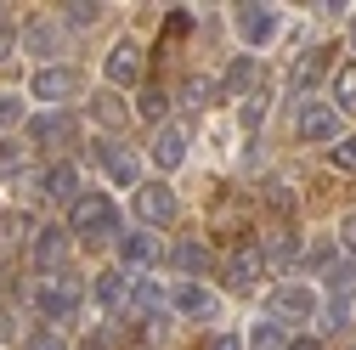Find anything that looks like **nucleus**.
I'll list each match as a JSON object with an SVG mask.
<instances>
[{
    "label": "nucleus",
    "mask_w": 356,
    "mask_h": 350,
    "mask_svg": "<svg viewBox=\"0 0 356 350\" xmlns=\"http://www.w3.org/2000/svg\"><path fill=\"white\" fill-rule=\"evenodd\" d=\"M68 232H74L79 243L124 238V232H119V215H113V198H102V192H79V203L68 209Z\"/></svg>",
    "instance_id": "nucleus-1"
},
{
    "label": "nucleus",
    "mask_w": 356,
    "mask_h": 350,
    "mask_svg": "<svg viewBox=\"0 0 356 350\" xmlns=\"http://www.w3.org/2000/svg\"><path fill=\"white\" fill-rule=\"evenodd\" d=\"M34 305H40V317L46 322H74V311H79V288H74V277L63 272V277H46L34 288Z\"/></svg>",
    "instance_id": "nucleus-2"
},
{
    "label": "nucleus",
    "mask_w": 356,
    "mask_h": 350,
    "mask_svg": "<svg viewBox=\"0 0 356 350\" xmlns=\"http://www.w3.org/2000/svg\"><path fill=\"white\" fill-rule=\"evenodd\" d=\"M260 266H266V254H260L254 243H243V249L227 254V266H220V283H227L232 294H249V288L260 283Z\"/></svg>",
    "instance_id": "nucleus-3"
},
{
    "label": "nucleus",
    "mask_w": 356,
    "mask_h": 350,
    "mask_svg": "<svg viewBox=\"0 0 356 350\" xmlns=\"http://www.w3.org/2000/svg\"><path fill=\"white\" fill-rule=\"evenodd\" d=\"M238 12V34H243V46H266V40L277 34L283 12L277 6H266V0H254V6H232Z\"/></svg>",
    "instance_id": "nucleus-4"
},
{
    "label": "nucleus",
    "mask_w": 356,
    "mask_h": 350,
    "mask_svg": "<svg viewBox=\"0 0 356 350\" xmlns=\"http://www.w3.org/2000/svg\"><path fill=\"white\" fill-rule=\"evenodd\" d=\"M102 74H108V91L136 85L142 79V46H136V40H119V46L108 51V62H102Z\"/></svg>",
    "instance_id": "nucleus-5"
},
{
    "label": "nucleus",
    "mask_w": 356,
    "mask_h": 350,
    "mask_svg": "<svg viewBox=\"0 0 356 350\" xmlns=\"http://www.w3.org/2000/svg\"><path fill=\"white\" fill-rule=\"evenodd\" d=\"M294 130H300V142H334L339 136V108L334 102H305Z\"/></svg>",
    "instance_id": "nucleus-6"
},
{
    "label": "nucleus",
    "mask_w": 356,
    "mask_h": 350,
    "mask_svg": "<svg viewBox=\"0 0 356 350\" xmlns=\"http://www.w3.org/2000/svg\"><path fill=\"white\" fill-rule=\"evenodd\" d=\"M34 266L46 272V277H63V266H68V226L34 232Z\"/></svg>",
    "instance_id": "nucleus-7"
},
{
    "label": "nucleus",
    "mask_w": 356,
    "mask_h": 350,
    "mask_svg": "<svg viewBox=\"0 0 356 350\" xmlns=\"http://www.w3.org/2000/svg\"><path fill=\"white\" fill-rule=\"evenodd\" d=\"M175 209H181V203H175V192H170L164 181H147V187L136 192V215H142L147 226H170Z\"/></svg>",
    "instance_id": "nucleus-8"
},
{
    "label": "nucleus",
    "mask_w": 356,
    "mask_h": 350,
    "mask_svg": "<svg viewBox=\"0 0 356 350\" xmlns=\"http://www.w3.org/2000/svg\"><path fill=\"white\" fill-rule=\"evenodd\" d=\"M29 142L34 147H68L74 142V119L68 113H34L29 119Z\"/></svg>",
    "instance_id": "nucleus-9"
},
{
    "label": "nucleus",
    "mask_w": 356,
    "mask_h": 350,
    "mask_svg": "<svg viewBox=\"0 0 356 350\" xmlns=\"http://www.w3.org/2000/svg\"><path fill=\"white\" fill-rule=\"evenodd\" d=\"M272 311L289 317V322H311V311H317V294H311L305 283H283V288L272 294Z\"/></svg>",
    "instance_id": "nucleus-10"
},
{
    "label": "nucleus",
    "mask_w": 356,
    "mask_h": 350,
    "mask_svg": "<svg viewBox=\"0 0 356 350\" xmlns=\"http://www.w3.org/2000/svg\"><path fill=\"white\" fill-rule=\"evenodd\" d=\"M97 299L108 305V311H124V305L136 299V283H130V272H124V266H108V272L97 277Z\"/></svg>",
    "instance_id": "nucleus-11"
},
{
    "label": "nucleus",
    "mask_w": 356,
    "mask_h": 350,
    "mask_svg": "<svg viewBox=\"0 0 356 350\" xmlns=\"http://www.w3.org/2000/svg\"><path fill=\"white\" fill-rule=\"evenodd\" d=\"M175 311H181L187 322H209L220 305H215V294H209V288H198V283H175Z\"/></svg>",
    "instance_id": "nucleus-12"
},
{
    "label": "nucleus",
    "mask_w": 356,
    "mask_h": 350,
    "mask_svg": "<svg viewBox=\"0 0 356 350\" xmlns=\"http://www.w3.org/2000/svg\"><path fill=\"white\" fill-rule=\"evenodd\" d=\"M119 254H124V266L147 272V266H159V254H164V249H159V238L142 226V232H124V238H119Z\"/></svg>",
    "instance_id": "nucleus-13"
},
{
    "label": "nucleus",
    "mask_w": 356,
    "mask_h": 350,
    "mask_svg": "<svg viewBox=\"0 0 356 350\" xmlns=\"http://www.w3.org/2000/svg\"><path fill=\"white\" fill-rule=\"evenodd\" d=\"M40 187H46V198H57V203H79V169L74 164H51L46 175H40Z\"/></svg>",
    "instance_id": "nucleus-14"
},
{
    "label": "nucleus",
    "mask_w": 356,
    "mask_h": 350,
    "mask_svg": "<svg viewBox=\"0 0 356 350\" xmlns=\"http://www.w3.org/2000/svg\"><path fill=\"white\" fill-rule=\"evenodd\" d=\"M29 91H34V102H63V97H74V68H40Z\"/></svg>",
    "instance_id": "nucleus-15"
},
{
    "label": "nucleus",
    "mask_w": 356,
    "mask_h": 350,
    "mask_svg": "<svg viewBox=\"0 0 356 350\" xmlns=\"http://www.w3.org/2000/svg\"><path fill=\"white\" fill-rule=\"evenodd\" d=\"M102 169H108V181H113V187H136V175H142L136 158H130L119 142H102Z\"/></svg>",
    "instance_id": "nucleus-16"
},
{
    "label": "nucleus",
    "mask_w": 356,
    "mask_h": 350,
    "mask_svg": "<svg viewBox=\"0 0 356 350\" xmlns=\"http://www.w3.org/2000/svg\"><path fill=\"white\" fill-rule=\"evenodd\" d=\"M153 158H159V169H175V164L187 158V130L181 124H164L159 142H153Z\"/></svg>",
    "instance_id": "nucleus-17"
},
{
    "label": "nucleus",
    "mask_w": 356,
    "mask_h": 350,
    "mask_svg": "<svg viewBox=\"0 0 356 350\" xmlns=\"http://www.w3.org/2000/svg\"><path fill=\"white\" fill-rule=\"evenodd\" d=\"M323 74H328V51H305V57H300V68L289 74V91H294V97H305V85H311V79H323Z\"/></svg>",
    "instance_id": "nucleus-18"
},
{
    "label": "nucleus",
    "mask_w": 356,
    "mask_h": 350,
    "mask_svg": "<svg viewBox=\"0 0 356 350\" xmlns=\"http://www.w3.org/2000/svg\"><path fill=\"white\" fill-rule=\"evenodd\" d=\"M130 311H136V317H164V294L153 288V283H136V299H130Z\"/></svg>",
    "instance_id": "nucleus-19"
},
{
    "label": "nucleus",
    "mask_w": 356,
    "mask_h": 350,
    "mask_svg": "<svg viewBox=\"0 0 356 350\" xmlns=\"http://www.w3.org/2000/svg\"><path fill=\"white\" fill-rule=\"evenodd\" d=\"M334 108H356V62L334 68Z\"/></svg>",
    "instance_id": "nucleus-20"
},
{
    "label": "nucleus",
    "mask_w": 356,
    "mask_h": 350,
    "mask_svg": "<svg viewBox=\"0 0 356 350\" xmlns=\"http://www.w3.org/2000/svg\"><path fill=\"white\" fill-rule=\"evenodd\" d=\"M249 350H289V344H283V328H277V322H254V328H249Z\"/></svg>",
    "instance_id": "nucleus-21"
},
{
    "label": "nucleus",
    "mask_w": 356,
    "mask_h": 350,
    "mask_svg": "<svg viewBox=\"0 0 356 350\" xmlns=\"http://www.w3.org/2000/svg\"><path fill=\"white\" fill-rule=\"evenodd\" d=\"M249 85H254V57H238V62L227 68V91L238 97V91H249Z\"/></svg>",
    "instance_id": "nucleus-22"
},
{
    "label": "nucleus",
    "mask_w": 356,
    "mask_h": 350,
    "mask_svg": "<svg viewBox=\"0 0 356 350\" xmlns=\"http://www.w3.org/2000/svg\"><path fill=\"white\" fill-rule=\"evenodd\" d=\"M175 266H181V272H204L209 266V249L204 243H181V249H175Z\"/></svg>",
    "instance_id": "nucleus-23"
},
{
    "label": "nucleus",
    "mask_w": 356,
    "mask_h": 350,
    "mask_svg": "<svg viewBox=\"0 0 356 350\" xmlns=\"http://www.w3.org/2000/svg\"><path fill=\"white\" fill-rule=\"evenodd\" d=\"M102 17V6H97V0H79V6H63V23H74V28H91Z\"/></svg>",
    "instance_id": "nucleus-24"
},
{
    "label": "nucleus",
    "mask_w": 356,
    "mask_h": 350,
    "mask_svg": "<svg viewBox=\"0 0 356 350\" xmlns=\"http://www.w3.org/2000/svg\"><path fill=\"white\" fill-rule=\"evenodd\" d=\"M91 113H97L102 124H119V119H124V102H119V91H102V97L91 102Z\"/></svg>",
    "instance_id": "nucleus-25"
},
{
    "label": "nucleus",
    "mask_w": 356,
    "mask_h": 350,
    "mask_svg": "<svg viewBox=\"0 0 356 350\" xmlns=\"http://www.w3.org/2000/svg\"><path fill=\"white\" fill-rule=\"evenodd\" d=\"M260 254H266V260H272V266H289V254H300V243H294L289 232H277V238H272V243H266Z\"/></svg>",
    "instance_id": "nucleus-26"
},
{
    "label": "nucleus",
    "mask_w": 356,
    "mask_h": 350,
    "mask_svg": "<svg viewBox=\"0 0 356 350\" xmlns=\"http://www.w3.org/2000/svg\"><path fill=\"white\" fill-rule=\"evenodd\" d=\"M164 113H170V97H164V91H147V97H142V119L164 130Z\"/></svg>",
    "instance_id": "nucleus-27"
},
{
    "label": "nucleus",
    "mask_w": 356,
    "mask_h": 350,
    "mask_svg": "<svg viewBox=\"0 0 356 350\" xmlns=\"http://www.w3.org/2000/svg\"><path fill=\"white\" fill-rule=\"evenodd\" d=\"M17 169H23V147L0 142V181H6V175H17Z\"/></svg>",
    "instance_id": "nucleus-28"
},
{
    "label": "nucleus",
    "mask_w": 356,
    "mask_h": 350,
    "mask_svg": "<svg viewBox=\"0 0 356 350\" xmlns=\"http://www.w3.org/2000/svg\"><path fill=\"white\" fill-rule=\"evenodd\" d=\"M209 97H215L209 79H187V108H209Z\"/></svg>",
    "instance_id": "nucleus-29"
},
{
    "label": "nucleus",
    "mask_w": 356,
    "mask_h": 350,
    "mask_svg": "<svg viewBox=\"0 0 356 350\" xmlns=\"http://www.w3.org/2000/svg\"><path fill=\"white\" fill-rule=\"evenodd\" d=\"M328 158H334L339 169H356V136H345L339 147H328Z\"/></svg>",
    "instance_id": "nucleus-30"
},
{
    "label": "nucleus",
    "mask_w": 356,
    "mask_h": 350,
    "mask_svg": "<svg viewBox=\"0 0 356 350\" xmlns=\"http://www.w3.org/2000/svg\"><path fill=\"white\" fill-rule=\"evenodd\" d=\"M23 350H68V344H63L51 328H40V333H29V344H23Z\"/></svg>",
    "instance_id": "nucleus-31"
},
{
    "label": "nucleus",
    "mask_w": 356,
    "mask_h": 350,
    "mask_svg": "<svg viewBox=\"0 0 356 350\" xmlns=\"http://www.w3.org/2000/svg\"><path fill=\"white\" fill-rule=\"evenodd\" d=\"M23 119V97H0V124H17Z\"/></svg>",
    "instance_id": "nucleus-32"
},
{
    "label": "nucleus",
    "mask_w": 356,
    "mask_h": 350,
    "mask_svg": "<svg viewBox=\"0 0 356 350\" xmlns=\"http://www.w3.org/2000/svg\"><path fill=\"white\" fill-rule=\"evenodd\" d=\"M12 46H17V34H12V28H0V62H12Z\"/></svg>",
    "instance_id": "nucleus-33"
},
{
    "label": "nucleus",
    "mask_w": 356,
    "mask_h": 350,
    "mask_svg": "<svg viewBox=\"0 0 356 350\" xmlns=\"http://www.w3.org/2000/svg\"><path fill=\"white\" fill-rule=\"evenodd\" d=\"M209 350H243V339H238V333H220V339H215Z\"/></svg>",
    "instance_id": "nucleus-34"
},
{
    "label": "nucleus",
    "mask_w": 356,
    "mask_h": 350,
    "mask_svg": "<svg viewBox=\"0 0 356 350\" xmlns=\"http://www.w3.org/2000/svg\"><path fill=\"white\" fill-rule=\"evenodd\" d=\"M289 350H323V344H317V339H294Z\"/></svg>",
    "instance_id": "nucleus-35"
},
{
    "label": "nucleus",
    "mask_w": 356,
    "mask_h": 350,
    "mask_svg": "<svg viewBox=\"0 0 356 350\" xmlns=\"http://www.w3.org/2000/svg\"><path fill=\"white\" fill-rule=\"evenodd\" d=\"M350 46H356V28H350Z\"/></svg>",
    "instance_id": "nucleus-36"
},
{
    "label": "nucleus",
    "mask_w": 356,
    "mask_h": 350,
    "mask_svg": "<svg viewBox=\"0 0 356 350\" xmlns=\"http://www.w3.org/2000/svg\"><path fill=\"white\" fill-rule=\"evenodd\" d=\"M0 12H6V6H0Z\"/></svg>",
    "instance_id": "nucleus-37"
}]
</instances>
